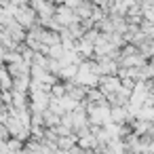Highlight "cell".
<instances>
[{"mask_svg": "<svg viewBox=\"0 0 154 154\" xmlns=\"http://www.w3.org/2000/svg\"><path fill=\"white\" fill-rule=\"evenodd\" d=\"M42 120H45V127H47V129H55V127L61 122V116L55 114L51 108H47V110L42 112Z\"/></svg>", "mask_w": 154, "mask_h": 154, "instance_id": "obj_1", "label": "cell"}, {"mask_svg": "<svg viewBox=\"0 0 154 154\" xmlns=\"http://www.w3.org/2000/svg\"><path fill=\"white\" fill-rule=\"evenodd\" d=\"M76 74H78V66H76V63H66V66L61 68V72H59V78H63V80H74Z\"/></svg>", "mask_w": 154, "mask_h": 154, "instance_id": "obj_2", "label": "cell"}, {"mask_svg": "<svg viewBox=\"0 0 154 154\" xmlns=\"http://www.w3.org/2000/svg\"><path fill=\"white\" fill-rule=\"evenodd\" d=\"M74 143H76V135H59V139H57V148H61V150H70V148H74Z\"/></svg>", "mask_w": 154, "mask_h": 154, "instance_id": "obj_3", "label": "cell"}, {"mask_svg": "<svg viewBox=\"0 0 154 154\" xmlns=\"http://www.w3.org/2000/svg\"><path fill=\"white\" fill-rule=\"evenodd\" d=\"M51 93H53V97H63V95L68 93V87H63V85H53V87H51Z\"/></svg>", "mask_w": 154, "mask_h": 154, "instance_id": "obj_4", "label": "cell"}, {"mask_svg": "<svg viewBox=\"0 0 154 154\" xmlns=\"http://www.w3.org/2000/svg\"><path fill=\"white\" fill-rule=\"evenodd\" d=\"M19 19H21V23H23L26 28H30V26H32V19H34V13H28V11H26V13L19 15Z\"/></svg>", "mask_w": 154, "mask_h": 154, "instance_id": "obj_5", "label": "cell"}, {"mask_svg": "<svg viewBox=\"0 0 154 154\" xmlns=\"http://www.w3.org/2000/svg\"><path fill=\"white\" fill-rule=\"evenodd\" d=\"M70 32H72L74 36H82V28H80V26H72V28H70Z\"/></svg>", "mask_w": 154, "mask_h": 154, "instance_id": "obj_6", "label": "cell"}, {"mask_svg": "<svg viewBox=\"0 0 154 154\" xmlns=\"http://www.w3.org/2000/svg\"><path fill=\"white\" fill-rule=\"evenodd\" d=\"M80 154H95V150H93V148H89V150H82Z\"/></svg>", "mask_w": 154, "mask_h": 154, "instance_id": "obj_7", "label": "cell"}]
</instances>
